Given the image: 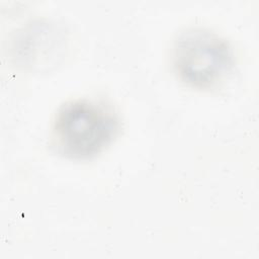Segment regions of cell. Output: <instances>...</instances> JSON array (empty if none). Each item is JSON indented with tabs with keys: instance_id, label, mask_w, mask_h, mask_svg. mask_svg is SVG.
Here are the masks:
<instances>
[{
	"instance_id": "2",
	"label": "cell",
	"mask_w": 259,
	"mask_h": 259,
	"mask_svg": "<svg viewBox=\"0 0 259 259\" xmlns=\"http://www.w3.org/2000/svg\"><path fill=\"white\" fill-rule=\"evenodd\" d=\"M172 64L184 84L196 89H212L228 79L235 60L224 37L206 28L192 27L175 39Z\"/></svg>"
},
{
	"instance_id": "1",
	"label": "cell",
	"mask_w": 259,
	"mask_h": 259,
	"mask_svg": "<svg viewBox=\"0 0 259 259\" xmlns=\"http://www.w3.org/2000/svg\"><path fill=\"white\" fill-rule=\"evenodd\" d=\"M119 128L118 115L111 105L88 98L69 100L55 114L52 146L67 159L89 160L110 146Z\"/></svg>"
}]
</instances>
